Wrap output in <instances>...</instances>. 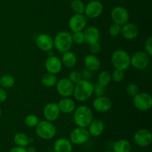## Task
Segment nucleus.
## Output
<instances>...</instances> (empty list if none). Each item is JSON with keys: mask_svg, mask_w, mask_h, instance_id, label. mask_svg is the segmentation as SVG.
<instances>
[{"mask_svg": "<svg viewBox=\"0 0 152 152\" xmlns=\"http://www.w3.org/2000/svg\"><path fill=\"white\" fill-rule=\"evenodd\" d=\"M94 94V85L89 80H82L75 84L74 95L75 99L79 102H85L91 97Z\"/></svg>", "mask_w": 152, "mask_h": 152, "instance_id": "1", "label": "nucleus"}, {"mask_svg": "<svg viewBox=\"0 0 152 152\" xmlns=\"http://www.w3.org/2000/svg\"><path fill=\"white\" fill-rule=\"evenodd\" d=\"M93 120V112L87 105H80L74 110V121L78 127L87 128Z\"/></svg>", "mask_w": 152, "mask_h": 152, "instance_id": "2", "label": "nucleus"}, {"mask_svg": "<svg viewBox=\"0 0 152 152\" xmlns=\"http://www.w3.org/2000/svg\"><path fill=\"white\" fill-rule=\"evenodd\" d=\"M131 56L126 50L119 49L111 55V63L115 69L125 71L131 66Z\"/></svg>", "mask_w": 152, "mask_h": 152, "instance_id": "3", "label": "nucleus"}, {"mask_svg": "<svg viewBox=\"0 0 152 152\" xmlns=\"http://www.w3.org/2000/svg\"><path fill=\"white\" fill-rule=\"evenodd\" d=\"M73 45L71 34L68 31H61L55 36L53 39V48L60 53L70 50Z\"/></svg>", "mask_w": 152, "mask_h": 152, "instance_id": "4", "label": "nucleus"}, {"mask_svg": "<svg viewBox=\"0 0 152 152\" xmlns=\"http://www.w3.org/2000/svg\"><path fill=\"white\" fill-rule=\"evenodd\" d=\"M36 134L41 139L45 140H51L56 134V128L52 122L41 120L36 126Z\"/></svg>", "mask_w": 152, "mask_h": 152, "instance_id": "5", "label": "nucleus"}, {"mask_svg": "<svg viewBox=\"0 0 152 152\" xmlns=\"http://www.w3.org/2000/svg\"><path fill=\"white\" fill-rule=\"evenodd\" d=\"M133 104L135 108L140 111H147L152 106V96L145 92H139L134 96Z\"/></svg>", "mask_w": 152, "mask_h": 152, "instance_id": "6", "label": "nucleus"}, {"mask_svg": "<svg viewBox=\"0 0 152 152\" xmlns=\"http://www.w3.org/2000/svg\"><path fill=\"white\" fill-rule=\"evenodd\" d=\"M131 65L137 70H144L149 65L150 56L145 51L139 50L131 56Z\"/></svg>", "mask_w": 152, "mask_h": 152, "instance_id": "7", "label": "nucleus"}, {"mask_svg": "<svg viewBox=\"0 0 152 152\" xmlns=\"http://www.w3.org/2000/svg\"><path fill=\"white\" fill-rule=\"evenodd\" d=\"M90 138V134L86 128L78 127L74 129L70 134V141L74 145H82L87 142Z\"/></svg>", "mask_w": 152, "mask_h": 152, "instance_id": "8", "label": "nucleus"}, {"mask_svg": "<svg viewBox=\"0 0 152 152\" xmlns=\"http://www.w3.org/2000/svg\"><path fill=\"white\" fill-rule=\"evenodd\" d=\"M111 17L114 23L123 25L129 20V13L127 9L122 6H117L111 10Z\"/></svg>", "mask_w": 152, "mask_h": 152, "instance_id": "9", "label": "nucleus"}, {"mask_svg": "<svg viewBox=\"0 0 152 152\" xmlns=\"http://www.w3.org/2000/svg\"><path fill=\"white\" fill-rule=\"evenodd\" d=\"M103 5L97 0H92L85 6V16L90 19H96L102 14Z\"/></svg>", "mask_w": 152, "mask_h": 152, "instance_id": "10", "label": "nucleus"}, {"mask_svg": "<svg viewBox=\"0 0 152 152\" xmlns=\"http://www.w3.org/2000/svg\"><path fill=\"white\" fill-rule=\"evenodd\" d=\"M56 86L58 94L62 97H69L73 95L75 85L68 78H62L58 80Z\"/></svg>", "mask_w": 152, "mask_h": 152, "instance_id": "11", "label": "nucleus"}, {"mask_svg": "<svg viewBox=\"0 0 152 152\" xmlns=\"http://www.w3.org/2000/svg\"><path fill=\"white\" fill-rule=\"evenodd\" d=\"M134 141L138 146H148L152 142V134L151 132L145 129H139L134 134Z\"/></svg>", "mask_w": 152, "mask_h": 152, "instance_id": "12", "label": "nucleus"}, {"mask_svg": "<svg viewBox=\"0 0 152 152\" xmlns=\"http://www.w3.org/2000/svg\"><path fill=\"white\" fill-rule=\"evenodd\" d=\"M87 25V17L84 14L75 13L70 18L68 21V27L70 30L74 32L83 31Z\"/></svg>", "mask_w": 152, "mask_h": 152, "instance_id": "13", "label": "nucleus"}, {"mask_svg": "<svg viewBox=\"0 0 152 152\" xmlns=\"http://www.w3.org/2000/svg\"><path fill=\"white\" fill-rule=\"evenodd\" d=\"M93 107L99 113H106L111 110L112 107V101L108 96H96L93 102Z\"/></svg>", "mask_w": 152, "mask_h": 152, "instance_id": "14", "label": "nucleus"}, {"mask_svg": "<svg viewBox=\"0 0 152 152\" xmlns=\"http://www.w3.org/2000/svg\"><path fill=\"white\" fill-rule=\"evenodd\" d=\"M36 45L39 49L48 52L53 48V39L47 34H41L36 38Z\"/></svg>", "mask_w": 152, "mask_h": 152, "instance_id": "15", "label": "nucleus"}, {"mask_svg": "<svg viewBox=\"0 0 152 152\" xmlns=\"http://www.w3.org/2000/svg\"><path fill=\"white\" fill-rule=\"evenodd\" d=\"M60 113L58 104L56 102H49L43 108V116L48 121H56L59 118Z\"/></svg>", "mask_w": 152, "mask_h": 152, "instance_id": "16", "label": "nucleus"}, {"mask_svg": "<svg viewBox=\"0 0 152 152\" xmlns=\"http://www.w3.org/2000/svg\"><path fill=\"white\" fill-rule=\"evenodd\" d=\"M45 67L46 71L53 74H57L62 71V63L59 58L56 56H48L45 62Z\"/></svg>", "mask_w": 152, "mask_h": 152, "instance_id": "17", "label": "nucleus"}, {"mask_svg": "<svg viewBox=\"0 0 152 152\" xmlns=\"http://www.w3.org/2000/svg\"><path fill=\"white\" fill-rule=\"evenodd\" d=\"M120 34L123 38L127 40L134 39L139 35V28L134 23L128 22L125 25H122Z\"/></svg>", "mask_w": 152, "mask_h": 152, "instance_id": "18", "label": "nucleus"}, {"mask_svg": "<svg viewBox=\"0 0 152 152\" xmlns=\"http://www.w3.org/2000/svg\"><path fill=\"white\" fill-rule=\"evenodd\" d=\"M83 34L85 37V42L88 43V45L99 42V39H100V34H99V29L96 27H88L83 31Z\"/></svg>", "mask_w": 152, "mask_h": 152, "instance_id": "19", "label": "nucleus"}, {"mask_svg": "<svg viewBox=\"0 0 152 152\" xmlns=\"http://www.w3.org/2000/svg\"><path fill=\"white\" fill-rule=\"evenodd\" d=\"M88 127L90 136L94 137L100 136L105 130V125L101 120H93Z\"/></svg>", "mask_w": 152, "mask_h": 152, "instance_id": "20", "label": "nucleus"}, {"mask_svg": "<svg viewBox=\"0 0 152 152\" xmlns=\"http://www.w3.org/2000/svg\"><path fill=\"white\" fill-rule=\"evenodd\" d=\"M60 112L64 114H71L74 112L76 108V103L74 99L69 97H63L58 102Z\"/></svg>", "mask_w": 152, "mask_h": 152, "instance_id": "21", "label": "nucleus"}, {"mask_svg": "<svg viewBox=\"0 0 152 152\" xmlns=\"http://www.w3.org/2000/svg\"><path fill=\"white\" fill-rule=\"evenodd\" d=\"M84 65L86 68L91 71H96L99 69L101 66V62L99 58L94 54L86 55L84 59Z\"/></svg>", "mask_w": 152, "mask_h": 152, "instance_id": "22", "label": "nucleus"}, {"mask_svg": "<svg viewBox=\"0 0 152 152\" xmlns=\"http://www.w3.org/2000/svg\"><path fill=\"white\" fill-rule=\"evenodd\" d=\"M53 150L55 152H71L72 143L66 138H59L56 140L53 145Z\"/></svg>", "mask_w": 152, "mask_h": 152, "instance_id": "23", "label": "nucleus"}, {"mask_svg": "<svg viewBox=\"0 0 152 152\" xmlns=\"http://www.w3.org/2000/svg\"><path fill=\"white\" fill-rule=\"evenodd\" d=\"M61 61H62V65L66 66L67 68H73L77 65V58L75 53L68 50L63 53Z\"/></svg>", "mask_w": 152, "mask_h": 152, "instance_id": "24", "label": "nucleus"}, {"mask_svg": "<svg viewBox=\"0 0 152 152\" xmlns=\"http://www.w3.org/2000/svg\"><path fill=\"white\" fill-rule=\"evenodd\" d=\"M131 151H132V145L126 140H119L114 142L113 145L114 152H131Z\"/></svg>", "mask_w": 152, "mask_h": 152, "instance_id": "25", "label": "nucleus"}, {"mask_svg": "<svg viewBox=\"0 0 152 152\" xmlns=\"http://www.w3.org/2000/svg\"><path fill=\"white\" fill-rule=\"evenodd\" d=\"M13 142L16 144V146L20 147H25L28 146L29 145V137L26 134L23 133V132H18V133L15 134L13 136Z\"/></svg>", "mask_w": 152, "mask_h": 152, "instance_id": "26", "label": "nucleus"}, {"mask_svg": "<svg viewBox=\"0 0 152 152\" xmlns=\"http://www.w3.org/2000/svg\"><path fill=\"white\" fill-rule=\"evenodd\" d=\"M58 80L56 74H50V73H46L43 74L41 78V83L44 86L47 88H51L56 86Z\"/></svg>", "mask_w": 152, "mask_h": 152, "instance_id": "27", "label": "nucleus"}, {"mask_svg": "<svg viewBox=\"0 0 152 152\" xmlns=\"http://www.w3.org/2000/svg\"><path fill=\"white\" fill-rule=\"evenodd\" d=\"M15 78L10 74H4L0 78V86L4 89L11 88L14 86Z\"/></svg>", "mask_w": 152, "mask_h": 152, "instance_id": "28", "label": "nucleus"}, {"mask_svg": "<svg viewBox=\"0 0 152 152\" xmlns=\"http://www.w3.org/2000/svg\"><path fill=\"white\" fill-rule=\"evenodd\" d=\"M111 74L108 71H102L99 74L97 78V83L101 86L106 87L111 81Z\"/></svg>", "mask_w": 152, "mask_h": 152, "instance_id": "29", "label": "nucleus"}, {"mask_svg": "<svg viewBox=\"0 0 152 152\" xmlns=\"http://www.w3.org/2000/svg\"><path fill=\"white\" fill-rule=\"evenodd\" d=\"M85 4L82 0H73L71 7L73 12L77 14H83L85 10Z\"/></svg>", "mask_w": 152, "mask_h": 152, "instance_id": "30", "label": "nucleus"}, {"mask_svg": "<svg viewBox=\"0 0 152 152\" xmlns=\"http://www.w3.org/2000/svg\"><path fill=\"white\" fill-rule=\"evenodd\" d=\"M39 122L38 117L34 114H29L26 116L25 118V123L28 127L29 128H36L37 124Z\"/></svg>", "mask_w": 152, "mask_h": 152, "instance_id": "31", "label": "nucleus"}, {"mask_svg": "<svg viewBox=\"0 0 152 152\" xmlns=\"http://www.w3.org/2000/svg\"><path fill=\"white\" fill-rule=\"evenodd\" d=\"M72 37L73 43H75L77 45H82L85 42V37L83 31H77L74 32L71 34Z\"/></svg>", "mask_w": 152, "mask_h": 152, "instance_id": "32", "label": "nucleus"}, {"mask_svg": "<svg viewBox=\"0 0 152 152\" xmlns=\"http://www.w3.org/2000/svg\"><path fill=\"white\" fill-rule=\"evenodd\" d=\"M121 25H118V24L113 23L112 25H110L109 28H108V34L113 37H118L121 34Z\"/></svg>", "mask_w": 152, "mask_h": 152, "instance_id": "33", "label": "nucleus"}, {"mask_svg": "<svg viewBox=\"0 0 152 152\" xmlns=\"http://www.w3.org/2000/svg\"><path fill=\"white\" fill-rule=\"evenodd\" d=\"M68 79L74 83V85L78 83L80 80H83L82 78V75H81V73L79 72V71H72L69 73L68 74Z\"/></svg>", "mask_w": 152, "mask_h": 152, "instance_id": "34", "label": "nucleus"}, {"mask_svg": "<svg viewBox=\"0 0 152 152\" xmlns=\"http://www.w3.org/2000/svg\"><path fill=\"white\" fill-rule=\"evenodd\" d=\"M126 92L129 96L134 97L135 95H137L140 92L139 87H138L137 85L134 84V83H130L126 87Z\"/></svg>", "mask_w": 152, "mask_h": 152, "instance_id": "35", "label": "nucleus"}, {"mask_svg": "<svg viewBox=\"0 0 152 152\" xmlns=\"http://www.w3.org/2000/svg\"><path fill=\"white\" fill-rule=\"evenodd\" d=\"M124 79V71L115 69L111 74V80L116 83H120Z\"/></svg>", "mask_w": 152, "mask_h": 152, "instance_id": "36", "label": "nucleus"}, {"mask_svg": "<svg viewBox=\"0 0 152 152\" xmlns=\"http://www.w3.org/2000/svg\"><path fill=\"white\" fill-rule=\"evenodd\" d=\"M105 87L101 86L99 83L94 85V94L96 96H100L105 95Z\"/></svg>", "mask_w": 152, "mask_h": 152, "instance_id": "37", "label": "nucleus"}, {"mask_svg": "<svg viewBox=\"0 0 152 152\" xmlns=\"http://www.w3.org/2000/svg\"><path fill=\"white\" fill-rule=\"evenodd\" d=\"M89 50H90L91 54L96 55L100 52L101 46L99 44V42L93 43V44L89 45Z\"/></svg>", "mask_w": 152, "mask_h": 152, "instance_id": "38", "label": "nucleus"}, {"mask_svg": "<svg viewBox=\"0 0 152 152\" xmlns=\"http://www.w3.org/2000/svg\"><path fill=\"white\" fill-rule=\"evenodd\" d=\"M145 51L149 55L152 56V37H149L145 42Z\"/></svg>", "mask_w": 152, "mask_h": 152, "instance_id": "39", "label": "nucleus"}, {"mask_svg": "<svg viewBox=\"0 0 152 152\" xmlns=\"http://www.w3.org/2000/svg\"><path fill=\"white\" fill-rule=\"evenodd\" d=\"M81 75L83 80H89L92 77V71H89L87 68H86V69L83 70V72L81 73Z\"/></svg>", "mask_w": 152, "mask_h": 152, "instance_id": "40", "label": "nucleus"}, {"mask_svg": "<svg viewBox=\"0 0 152 152\" xmlns=\"http://www.w3.org/2000/svg\"><path fill=\"white\" fill-rule=\"evenodd\" d=\"M7 92H6L5 89L0 87V103H1V102H4V101L7 99Z\"/></svg>", "mask_w": 152, "mask_h": 152, "instance_id": "41", "label": "nucleus"}, {"mask_svg": "<svg viewBox=\"0 0 152 152\" xmlns=\"http://www.w3.org/2000/svg\"><path fill=\"white\" fill-rule=\"evenodd\" d=\"M8 152H27V151L26 148H24V147L15 146L12 148L11 149H10V151Z\"/></svg>", "mask_w": 152, "mask_h": 152, "instance_id": "42", "label": "nucleus"}, {"mask_svg": "<svg viewBox=\"0 0 152 152\" xmlns=\"http://www.w3.org/2000/svg\"><path fill=\"white\" fill-rule=\"evenodd\" d=\"M26 151L27 152H37V149L34 146H28L26 148Z\"/></svg>", "mask_w": 152, "mask_h": 152, "instance_id": "43", "label": "nucleus"}, {"mask_svg": "<svg viewBox=\"0 0 152 152\" xmlns=\"http://www.w3.org/2000/svg\"><path fill=\"white\" fill-rule=\"evenodd\" d=\"M34 142V139L33 137H29V143H33Z\"/></svg>", "mask_w": 152, "mask_h": 152, "instance_id": "44", "label": "nucleus"}, {"mask_svg": "<svg viewBox=\"0 0 152 152\" xmlns=\"http://www.w3.org/2000/svg\"><path fill=\"white\" fill-rule=\"evenodd\" d=\"M1 108H0V118H1Z\"/></svg>", "mask_w": 152, "mask_h": 152, "instance_id": "45", "label": "nucleus"}, {"mask_svg": "<svg viewBox=\"0 0 152 152\" xmlns=\"http://www.w3.org/2000/svg\"><path fill=\"white\" fill-rule=\"evenodd\" d=\"M103 152H114V151H103Z\"/></svg>", "mask_w": 152, "mask_h": 152, "instance_id": "46", "label": "nucleus"}]
</instances>
